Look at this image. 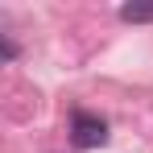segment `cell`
Masks as SVG:
<instances>
[{"label":"cell","mask_w":153,"mask_h":153,"mask_svg":"<svg viewBox=\"0 0 153 153\" xmlns=\"http://www.w3.org/2000/svg\"><path fill=\"white\" fill-rule=\"evenodd\" d=\"M71 145L75 149H100L108 145V124L91 112H75L71 116Z\"/></svg>","instance_id":"cell-1"},{"label":"cell","mask_w":153,"mask_h":153,"mask_svg":"<svg viewBox=\"0 0 153 153\" xmlns=\"http://www.w3.org/2000/svg\"><path fill=\"white\" fill-rule=\"evenodd\" d=\"M120 17H124V21H153V8H145V4H128V8H120Z\"/></svg>","instance_id":"cell-2"}]
</instances>
